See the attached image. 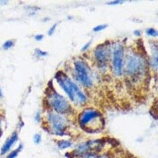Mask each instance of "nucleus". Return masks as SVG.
<instances>
[{
  "label": "nucleus",
  "mask_w": 158,
  "mask_h": 158,
  "mask_svg": "<svg viewBox=\"0 0 158 158\" xmlns=\"http://www.w3.org/2000/svg\"><path fill=\"white\" fill-rule=\"evenodd\" d=\"M148 64L146 56L139 52L128 54L125 65V72L133 82L141 81L146 78Z\"/></svg>",
  "instance_id": "1"
},
{
  "label": "nucleus",
  "mask_w": 158,
  "mask_h": 158,
  "mask_svg": "<svg viewBox=\"0 0 158 158\" xmlns=\"http://www.w3.org/2000/svg\"><path fill=\"white\" fill-rule=\"evenodd\" d=\"M55 79L73 103L80 106L86 103L87 97L85 94L65 73L59 71L55 75Z\"/></svg>",
  "instance_id": "2"
},
{
  "label": "nucleus",
  "mask_w": 158,
  "mask_h": 158,
  "mask_svg": "<svg viewBox=\"0 0 158 158\" xmlns=\"http://www.w3.org/2000/svg\"><path fill=\"white\" fill-rule=\"evenodd\" d=\"M78 122L80 127L89 133L100 131L104 128L105 120L99 111L94 108H86L80 114Z\"/></svg>",
  "instance_id": "3"
},
{
  "label": "nucleus",
  "mask_w": 158,
  "mask_h": 158,
  "mask_svg": "<svg viewBox=\"0 0 158 158\" xmlns=\"http://www.w3.org/2000/svg\"><path fill=\"white\" fill-rule=\"evenodd\" d=\"M46 102L51 110L60 114L65 115L72 112V107L69 101L52 87L47 89Z\"/></svg>",
  "instance_id": "4"
},
{
  "label": "nucleus",
  "mask_w": 158,
  "mask_h": 158,
  "mask_svg": "<svg viewBox=\"0 0 158 158\" xmlns=\"http://www.w3.org/2000/svg\"><path fill=\"white\" fill-rule=\"evenodd\" d=\"M45 118L51 133L59 136L65 135V132L69 128V123L65 115L60 114L50 109L48 110Z\"/></svg>",
  "instance_id": "5"
},
{
  "label": "nucleus",
  "mask_w": 158,
  "mask_h": 158,
  "mask_svg": "<svg viewBox=\"0 0 158 158\" xmlns=\"http://www.w3.org/2000/svg\"><path fill=\"white\" fill-rule=\"evenodd\" d=\"M73 69L77 79L85 88L90 89L94 85V79L91 70L86 62L81 59L76 60L73 62Z\"/></svg>",
  "instance_id": "6"
},
{
  "label": "nucleus",
  "mask_w": 158,
  "mask_h": 158,
  "mask_svg": "<svg viewBox=\"0 0 158 158\" xmlns=\"http://www.w3.org/2000/svg\"><path fill=\"white\" fill-rule=\"evenodd\" d=\"M111 48L109 46V43H106L97 45L94 50V60L96 65L101 71H105L108 68L110 57H111Z\"/></svg>",
  "instance_id": "7"
},
{
  "label": "nucleus",
  "mask_w": 158,
  "mask_h": 158,
  "mask_svg": "<svg viewBox=\"0 0 158 158\" xmlns=\"http://www.w3.org/2000/svg\"><path fill=\"white\" fill-rule=\"evenodd\" d=\"M125 57V48L118 43L114 46L112 51V71L116 77H120L123 73Z\"/></svg>",
  "instance_id": "8"
},
{
  "label": "nucleus",
  "mask_w": 158,
  "mask_h": 158,
  "mask_svg": "<svg viewBox=\"0 0 158 158\" xmlns=\"http://www.w3.org/2000/svg\"><path fill=\"white\" fill-rule=\"evenodd\" d=\"M17 140L18 133L17 131H14V133L7 139V140L5 141L4 144H3V146L1 148V155H4V154L8 153Z\"/></svg>",
  "instance_id": "9"
},
{
  "label": "nucleus",
  "mask_w": 158,
  "mask_h": 158,
  "mask_svg": "<svg viewBox=\"0 0 158 158\" xmlns=\"http://www.w3.org/2000/svg\"><path fill=\"white\" fill-rule=\"evenodd\" d=\"M57 146L60 149H66L72 146V142L67 139H61V140L58 141Z\"/></svg>",
  "instance_id": "10"
},
{
  "label": "nucleus",
  "mask_w": 158,
  "mask_h": 158,
  "mask_svg": "<svg viewBox=\"0 0 158 158\" xmlns=\"http://www.w3.org/2000/svg\"><path fill=\"white\" fill-rule=\"evenodd\" d=\"M23 145L20 144L19 146L16 148V149L13 150L12 152H10V153L8 154V156H7L6 158H16L18 156V154H19V152H21L22 149H23Z\"/></svg>",
  "instance_id": "11"
},
{
  "label": "nucleus",
  "mask_w": 158,
  "mask_h": 158,
  "mask_svg": "<svg viewBox=\"0 0 158 158\" xmlns=\"http://www.w3.org/2000/svg\"><path fill=\"white\" fill-rule=\"evenodd\" d=\"M14 40H9L5 42L4 44L2 45V48L4 49V50H8V49L14 47Z\"/></svg>",
  "instance_id": "12"
},
{
  "label": "nucleus",
  "mask_w": 158,
  "mask_h": 158,
  "mask_svg": "<svg viewBox=\"0 0 158 158\" xmlns=\"http://www.w3.org/2000/svg\"><path fill=\"white\" fill-rule=\"evenodd\" d=\"M146 33L147 35L149 36H152V37H157V31L156 30L155 28H153V27H150V28L146 29Z\"/></svg>",
  "instance_id": "13"
},
{
  "label": "nucleus",
  "mask_w": 158,
  "mask_h": 158,
  "mask_svg": "<svg viewBox=\"0 0 158 158\" xmlns=\"http://www.w3.org/2000/svg\"><path fill=\"white\" fill-rule=\"evenodd\" d=\"M99 154L97 153H95V152H89V153H86L77 158H97Z\"/></svg>",
  "instance_id": "14"
},
{
  "label": "nucleus",
  "mask_w": 158,
  "mask_h": 158,
  "mask_svg": "<svg viewBox=\"0 0 158 158\" xmlns=\"http://www.w3.org/2000/svg\"><path fill=\"white\" fill-rule=\"evenodd\" d=\"M108 25H106V24H102V25H97L96 27H94L93 28V31H94V32H100V31H102L105 30V29H106L108 27Z\"/></svg>",
  "instance_id": "15"
},
{
  "label": "nucleus",
  "mask_w": 158,
  "mask_h": 158,
  "mask_svg": "<svg viewBox=\"0 0 158 158\" xmlns=\"http://www.w3.org/2000/svg\"><path fill=\"white\" fill-rule=\"evenodd\" d=\"M35 54H36L37 56H39V57H43V56H47L48 53L46 51L41 50V49L36 48V50H35Z\"/></svg>",
  "instance_id": "16"
},
{
  "label": "nucleus",
  "mask_w": 158,
  "mask_h": 158,
  "mask_svg": "<svg viewBox=\"0 0 158 158\" xmlns=\"http://www.w3.org/2000/svg\"><path fill=\"white\" fill-rule=\"evenodd\" d=\"M42 141V136L40 134H36L34 136V142L36 143V144H39V143H41Z\"/></svg>",
  "instance_id": "17"
},
{
  "label": "nucleus",
  "mask_w": 158,
  "mask_h": 158,
  "mask_svg": "<svg viewBox=\"0 0 158 158\" xmlns=\"http://www.w3.org/2000/svg\"><path fill=\"white\" fill-rule=\"evenodd\" d=\"M56 26H57V23H55L54 25H52V26L50 27V29L48 30V34L49 36H52V35L54 34L55 31H56Z\"/></svg>",
  "instance_id": "18"
},
{
  "label": "nucleus",
  "mask_w": 158,
  "mask_h": 158,
  "mask_svg": "<svg viewBox=\"0 0 158 158\" xmlns=\"http://www.w3.org/2000/svg\"><path fill=\"white\" fill-rule=\"evenodd\" d=\"M123 3V1H120V0H114V1H111V2H108L107 4L108 5H120Z\"/></svg>",
  "instance_id": "19"
},
{
  "label": "nucleus",
  "mask_w": 158,
  "mask_h": 158,
  "mask_svg": "<svg viewBox=\"0 0 158 158\" xmlns=\"http://www.w3.org/2000/svg\"><path fill=\"white\" fill-rule=\"evenodd\" d=\"M44 38V35L43 34H37L36 35V36H34V39L36 40V41L40 42V41H42V40H43Z\"/></svg>",
  "instance_id": "20"
},
{
  "label": "nucleus",
  "mask_w": 158,
  "mask_h": 158,
  "mask_svg": "<svg viewBox=\"0 0 158 158\" xmlns=\"http://www.w3.org/2000/svg\"><path fill=\"white\" fill-rule=\"evenodd\" d=\"M91 42H89V43H87L85 44V45H84L83 47L82 48V49H81V51H87L88 49L89 48V47H90V45H91Z\"/></svg>",
  "instance_id": "21"
},
{
  "label": "nucleus",
  "mask_w": 158,
  "mask_h": 158,
  "mask_svg": "<svg viewBox=\"0 0 158 158\" xmlns=\"http://www.w3.org/2000/svg\"><path fill=\"white\" fill-rule=\"evenodd\" d=\"M35 120H36V122H40V120H41V115H40V112H37L36 114V115H35Z\"/></svg>",
  "instance_id": "22"
},
{
  "label": "nucleus",
  "mask_w": 158,
  "mask_h": 158,
  "mask_svg": "<svg viewBox=\"0 0 158 158\" xmlns=\"http://www.w3.org/2000/svg\"><path fill=\"white\" fill-rule=\"evenodd\" d=\"M2 118L0 117V138L2 135Z\"/></svg>",
  "instance_id": "23"
},
{
  "label": "nucleus",
  "mask_w": 158,
  "mask_h": 158,
  "mask_svg": "<svg viewBox=\"0 0 158 158\" xmlns=\"http://www.w3.org/2000/svg\"><path fill=\"white\" fill-rule=\"evenodd\" d=\"M97 158H110V156L107 154H100V155H99Z\"/></svg>",
  "instance_id": "24"
},
{
  "label": "nucleus",
  "mask_w": 158,
  "mask_h": 158,
  "mask_svg": "<svg viewBox=\"0 0 158 158\" xmlns=\"http://www.w3.org/2000/svg\"><path fill=\"white\" fill-rule=\"evenodd\" d=\"M134 34H135V36H140V34H141V31H139V30H136V31H134Z\"/></svg>",
  "instance_id": "25"
},
{
  "label": "nucleus",
  "mask_w": 158,
  "mask_h": 158,
  "mask_svg": "<svg viewBox=\"0 0 158 158\" xmlns=\"http://www.w3.org/2000/svg\"><path fill=\"white\" fill-rule=\"evenodd\" d=\"M2 90L0 89V98H2Z\"/></svg>",
  "instance_id": "26"
}]
</instances>
